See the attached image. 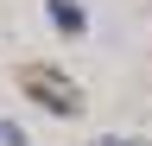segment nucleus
<instances>
[{
	"instance_id": "nucleus-3",
	"label": "nucleus",
	"mask_w": 152,
	"mask_h": 146,
	"mask_svg": "<svg viewBox=\"0 0 152 146\" xmlns=\"http://www.w3.org/2000/svg\"><path fill=\"white\" fill-rule=\"evenodd\" d=\"M0 146H26V134H19L13 121H0Z\"/></svg>"
},
{
	"instance_id": "nucleus-4",
	"label": "nucleus",
	"mask_w": 152,
	"mask_h": 146,
	"mask_svg": "<svg viewBox=\"0 0 152 146\" xmlns=\"http://www.w3.org/2000/svg\"><path fill=\"white\" fill-rule=\"evenodd\" d=\"M95 146H133V140H121V134H102V140H95Z\"/></svg>"
},
{
	"instance_id": "nucleus-1",
	"label": "nucleus",
	"mask_w": 152,
	"mask_h": 146,
	"mask_svg": "<svg viewBox=\"0 0 152 146\" xmlns=\"http://www.w3.org/2000/svg\"><path fill=\"white\" fill-rule=\"evenodd\" d=\"M19 83H26V95L45 108V114H57V121H76V114H83V89H76L57 64H26Z\"/></svg>"
},
{
	"instance_id": "nucleus-2",
	"label": "nucleus",
	"mask_w": 152,
	"mask_h": 146,
	"mask_svg": "<svg viewBox=\"0 0 152 146\" xmlns=\"http://www.w3.org/2000/svg\"><path fill=\"white\" fill-rule=\"evenodd\" d=\"M45 13H51V26L64 32V38H83V32H89V19H83L76 0H45Z\"/></svg>"
}]
</instances>
